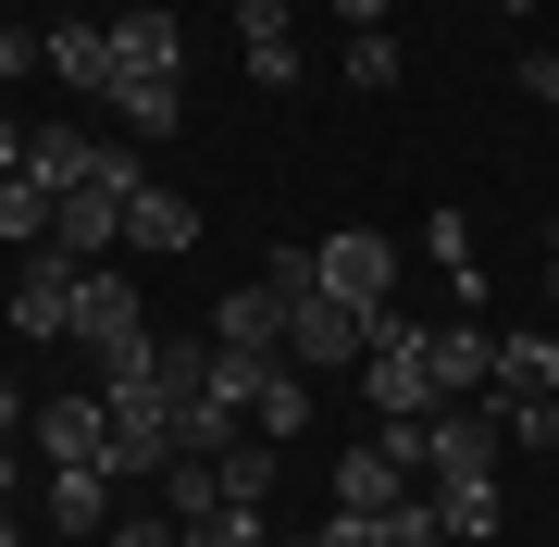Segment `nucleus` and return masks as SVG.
Wrapping results in <instances>:
<instances>
[{
  "instance_id": "28",
  "label": "nucleus",
  "mask_w": 559,
  "mask_h": 547,
  "mask_svg": "<svg viewBox=\"0 0 559 547\" xmlns=\"http://www.w3.org/2000/svg\"><path fill=\"white\" fill-rule=\"evenodd\" d=\"M112 547H187V523H175V510H124Z\"/></svg>"
},
{
  "instance_id": "29",
  "label": "nucleus",
  "mask_w": 559,
  "mask_h": 547,
  "mask_svg": "<svg viewBox=\"0 0 559 547\" xmlns=\"http://www.w3.org/2000/svg\"><path fill=\"white\" fill-rule=\"evenodd\" d=\"M311 62H299V38H274V50H249V87H299Z\"/></svg>"
},
{
  "instance_id": "34",
  "label": "nucleus",
  "mask_w": 559,
  "mask_h": 547,
  "mask_svg": "<svg viewBox=\"0 0 559 547\" xmlns=\"http://www.w3.org/2000/svg\"><path fill=\"white\" fill-rule=\"evenodd\" d=\"M25 138H38V124H13V112H0V175H25Z\"/></svg>"
},
{
  "instance_id": "8",
  "label": "nucleus",
  "mask_w": 559,
  "mask_h": 547,
  "mask_svg": "<svg viewBox=\"0 0 559 547\" xmlns=\"http://www.w3.org/2000/svg\"><path fill=\"white\" fill-rule=\"evenodd\" d=\"M50 249H62V262H124V187H62Z\"/></svg>"
},
{
  "instance_id": "3",
  "label": "nucleus",
  "mask_w": 559,
  "mask_h": 547,
  "mask_svg": "<svg viewBox=\"0 0 559 547\" xmlns=\"http://www.w3.org/2000/svg\"><path fill=\"white\" fill-rule=\"evenodd\" d=\"M100 411H112V486H162V461H175V399H162V373H112Z\"/></svg>"
},
{
  "instance_id": "7",
  "label": "nucleus",
  "mask_w": 559,
  "mask_h": 547,
  "mask_svg": "<svg viewBox=\"0 0 559 547\" xmlns=\"http://www.w3.org/2000/svg\"><path fill=\"white\" fill-rule=\"evenodd\" d=\"M38 473H112V411L100 399H50L38 411Z\"/></svg>"
},
{
  "instance_id": "13",
  "label": "nucleus",
  "mask_w": 559,
  "mask_h": 547,
  "mask_svg": "<svg viewBox=\"0 0 559 547\" xmlns=\"http://www.w3.org/2000/svg\"><path fill=\"white\" fill-rule=\"evenodd\" d=\"M38 62H50L62 87H75V100H100V87H112V25H87V13H62L50 38H38Z\"/></svg>"
},
{
  "instance_id": "1",
  "label": "nucleus",
  "mask_w": 559,
  "mask_h": 547,
  "mask_svg": "<svg viewBox=\"0 0 559 547\" xmlns=\"http://www.w3.org/2000/svg\"><path fill=\"white\" fill-rule=\"evenodd\" d=\"M360 399H373V424H423V411H448V399H436V324H399V311H385L373 348H360Z\"/></svg>"
},
{
  "instance_id": "14",
  "label": "nucleus",
  "mask_w": 559,
  "mask_h": 547,
  "mask_svg": "<svg viewBox=\"0 0 559 547\" xmlns=\"http://www.w3.org/2000/svg\"><path fill=\"white\" fill-rule=\"evenodd\" d=\"M212 348H261V361H286V299H274V286H237V299L212 311Z\"/></svg>"
},
{
  "instance_id": "22",
  "label": "nucleus",
  "mask_w": 559,
  "mask_h": 547,
  "mask_svg": "<svg viewBox=\"0 0 559 547\" xmlns=\"http://www.w3.org/2000/svg\"><path fill=\"white\" fill-rule=\"evenodd\" d=\"M336 75H348V87H399V75H411V62H399V25H360Z\"/></svg>"
},
{
  "instance_id": "12",
  "label": "nucleus",
  "mask_w": 559,
  "mask_h": 547,
  "mask_svg": "<svg viewBox=\"0 0 559 547\" xmlns=\"http://www.w3.org/2000/svg\"><path fill=\"white\" fill-rule=\"evenodd\" d=\"M100 100L124 112V138H175V124H187V87L162 75V62H112V87H100Z\"/></svg>"
},
{
  "instance_id": "6",
  "label": "nucleus",
  "mask_w": 559,
  "mask_h": 547,
  "mask_svg": "<svg viewBox=\"0 0 559 547\" xmlns=\"http://www.w3.org/2000/svg\"><path fill=\"white\" fill-rule=\"evenodd\" d=\"M360 348H373V324H360V311L336 299V286H311V299L286 311V361H299V373H348Z\"/></svg>"
},
{
  "instance_id": "25",
  "label": "nucleus",
  "mask_w": 559,
  "mask_h": 547,
  "mask_svg": "<svg viewBox=\"0 0 559 547\" xmlns=\"http://www.w3.org/2000/svg\"><path fill=\"white\" fill-rule=\"evenodd\" d=\"M261 286H274V299H286V311H299V299H311V286H323V249H274V262H261Z\"/></svg>"
},
{
  "instance_id": "21",
  "label": "nucleus",
  "mask_w": 559,
  "mask_h": 547,
  "mask_svg": "<svg viewBox=\"0 0 559 547\" xmlns=\"http://www.w3.org/2000/svg\"><path fill=\"white\" fill-rule=\"evenodd\" d=\"M162 510L175 523H212L224 510V461H162Z\"/></svg>"
},
{
  "instance_id": "37",
  "label": "nucleus",
  "mask_w": 559,
  "mask_h": 547,
  "mask_svg": "<svg viewBox=\"0 0 559 547\" xmlns=\"http://www.w3.org/2000/svg\"><path fill=\"white\" fill-rule=\"evenodd\" d=\"M0 547H25V523H13V510H0Z\"/></svg>"
},
{
  "instance_id": "30",
  "label": "nucleus",
  "mask_w": 559,
  "mask_h": 547,
  "mask_svg": "<svg viewBox=\"0 0 559 547\" xmlns=\"http://www.w3.org/2000/svg\"><path fill=\"white\" fill-rule=\"evenodd\" d=\"M13 75H38V25H0V87Z\"/></svg>"
},
{
  "instance_id": "24",
  "label": "nucleus",
  "mask_w": 559,
  "mask_h": 547,
  "mask_svg": "<svg viewBox=\"0 0 559 547\" xmlns=\"http://www.w3.org/2000/svg\"><path fill=\"white\" fill-rule=\"evenodd\" d=\"M274 38H299V0H237V50H274Z\"/></svg>"
},
{
  "instance_id": "23",
  "label": "nucleus",
  "mask_w": 559,
  "mask_h": 547,
  "mask_svg": "<svg viewBox=\"0 0 559 547\" xmlns=\"http://www.w3.org/2000/svg\"><path fill=\"white\" fill-rule=\"evenodd\" d=\"M373 547H448V523H436V486L385 510V523H373Z\"/></svg>"
},
{
  "instance_id": "20",
  "label": "nucleus",
  "mask_w": 559,
  "mask_h": 547,
  "mask_svg": "<svg viewBox=\"0 0 559 547\" xmlns=\"http://www.w3.org/2000/svg\"><path fill=\"white\" fill-rule=\"evenodd\" d=\"M112 62H162V75H187V38H175V13H112Z\"/></svg>"
},
{
  "instance_id": "10",
  "label": "nucleus",
  "mask_w": 559,
  "mask_h": 547,
  "mask_svg": "<svg viewBox=\"0 0 559 547\" xmlns=\"http://www.w3.org/2000/svg\"><path fill=\"white\" fill-rule=\"evenodd\" d=\"M485 385H498V324L448 311V324H436V399L460 411V399H485Z\"/></svg>"
},
{
  "instance_id": "33",
  "label": "nucleus",
  "mask_w": 559,
  "mask_h": 547,
  "mask_svg": "<svg viewBox=\"0 0 559 547\" xmlns=\"http://www.w3.org/2000/svg\"><path fill=\"white\" fill-rule=\"evenodd\" d=\"M522 87H535V100L559 112V62H547V50H522Z\"/></svg>"
},
{
  "instance_id": "32",
  "label": "nucleus",
  "mask_w": 559,
  "mask_h": 547,
  "mask_svg": "<svg viewBox=\"0 0 559 547\" xmlns=\"http://www.w3.org/2000/svg\"><path fill=\"white\" fill-rule=\"evenodd\" d=\"M311 547H373V523H360V510H323V535Z\"/></svg>"
},
{
  "instance_id": "5",
  "label": "nucleus",
  "mask_w": 559,
  "mask_h": 547,
  "mask_svg": "<svg viewBox=\"0 0 559 547\" xmlns=\"http://www.w3.org/2000/svg\"><path fill=\"white\" fill-rule=\"evenodd\" d=\"M498 448H510L498 399H460V411H423V486H436V473H498Z\"/></svg>"
},
{
  "instance_id": "2",
  "label": "nucleus",
  "mask_w": 559,
  "mask_h": 547,
  "mask_svg": "<svg viewBox=\"0 0 559 547\" xmlns=\"http://www.w3.org/2000/svg\"><path fill=\"white\" fill-rule=\"evenodd\" d=\"M399 498H423V424H373L336 448V510H360V523H385Z\"/></svg>"
},
{
  "instance_id": "17",
  "label": "nucleus",
  "mask_w": 559,
  "mask_h": 547,
  "mask_svg": "<svg viewBox=\"0 0 559 547\" xmlns=\"http://www.w3.org/2000/svg\"><path fill=\"white\" fill-rule=\"evenodd\" d=\"M299 424H311V373H299V361H274V373H261V399H249V436H274V448H286Z\"/></svg>"
},
{
  "instance_id": "38",
  "label": "nucleus",
  "mask_w": 559,
  "mask_h": 547,
  "mask_svg": "<svg viewBox=\"0 0 559 547\" xmlns=\"http://www.w3.org/2000/svg\"><path fill=\"white\" fill-rule=\"evenodd\" d=\"M299 547H311V535H299Z\"/></svg>"
},
{
  "instance_id": "27",
  "label": "nucleus",
  "mask_w": 559,
  "mask_h": 547,
  "mask_svg": "<svg viewBox=\"0 0 559 547\" xmlns=\"http://www.w3.org/2000/svg\"><path fill=\"white\" fill-rule=\"evenodd\" d=\"M423 249H436L460 286H473V212H436V224H423Z\"/></svg>"
},
{
  "instance_id": "35",
  "label": "nucleus",
  "mask_w": 559,
  "mask_h": 547,
  "mask_svg": "<svg viewBox=\"0 0 559 547\" xmlns=\"http://www.w3.org/2000/svg\"><path fill=\"white\" fill-rule=\"evenodd\" d=\"M13 486H25V461H13V436H0V510H13Z\"/></svg>"
},
{
  "instance_id": "11",
  "label": "nucleus",
  "mask_w": 559,
  "mask_h": 547,
  "mask_svg": "<svg viewBox=\"0 0 559 547\" xmlns=\"http://www.w3.org/2000/svg\"><path fill=\"white\" fill-rule=\"evenodd\" d=\"M124 249H138V262H187V249H200V200L138 187V200H124Z\"/></svg>"
},
{
  "instance_id": "4",
  "label": "nucleus",
  "mask_w": 559,
  "mask_h": 547,
  "mask_svg": "<svg viewBox=\"0 0 559 547\" xmlns=\"http://www.w3.org/2000/svg\"><path fill=\"white\" fill-rule=\"evenodd\" d=\"M323 249V286L360 311V324H385V286H399V237H373V224H336V237H311Z\"/></svg>"
},
{
  "instance_id": "15",
  "label": "nucleus",
  "mask_w": 559,
  "mask_h": 547,
  "mask_svg": "<svg viewBox=\"0 0 559 547\" xmlns=\"http://www.w3.org/2000/svg\"><path fill=\"white\" fill-rule=\"evenodd\" d=\"M436 523H448V547H485L498 535V473H436Z\"/></svg>"
},
{
  "instance_id": "26",
  "label": "nucleus",
  "mask_w": 559,
  "mask_h": 547,
  "mask_svg": "<svg viewBox=\"0 0 559 547\" xmlns=\"http://www.w3.org/2000/svg\"><path fill=\"white\" fill-rule=\"evenodd\" d=\"M187 547H274L261 510H212V523H187Z\"/></svg>"
},
{
  "instance_id": "16",
  "label": "nucleus",
  "mask_w": 559,
  "mask_h": 547,
  "mask_svg": "<svg viewBox=\"0 0 559 547\" xmlns=\"http://www.w3.org/2000/svg\"><path fill=\"white\" fill-rule=\"evenodd\" d=\"M485 399H559V336H498V385Z\"/></svg>"
},
{
  "instance_id": "19",
  "label": "nucleus",
  "mask_w": 559,
  "mask_h": 547,
  "mask_svg": "<svg viewBox=\"0 0 559 547\" xmlns=\"http://www.w3.org/2000/svg\"><path fill=\"white\" fill-rule=\"evenodd\" d=\"M50 212L62 200H50L38 175H0V249H50Z\"/></svg>"
},
{
  "instance_id": "36",
  "label": "nucleus",
  "mask_w": 559,
  "mask_h": 547,
  "mask_svg": "<svg viewBox=\"0 0 559 547\" xmlns=\"http://www.w3.org/2000/svg\"><path fill=\"white\" fill-rule=\"evenodd\" d=\"M0 436H25V399H13V373H0Z\"/></svg>"
},
{
  "instance_id": "31",
  "label": "nucleus",
  "mask_w": 559,
  "mask_h": 547,
  "mask_svg": "<svg viewBox=\"0 0 559 547\" xmlns=\"http://www.w3.org/2000/svg\"><path fill=\"white\" fill-rule=\"evenodd\" d=\"M323 13H336L348 38H360V25H399V0H323Z\"/></svg>"
},
{
  "instance_id": "9",
  "label": "nucleus",
  "mask_w": 559,
  "mask_h": 547,
  "mask_svg": "<svg viewBox=\"0 0 559 547\" xmlns=\"http://www.w3.org/2000/svg\"><path fill=\"white\" fill-rule=\"evenodd\" d=\"M75 274H87V262L38 249V262L13 274V336H75Z\"/></svg>"
},
{
  "instance_id": "18",
  "label": "nucleus",
  "mask_w": 559,
  "mask_h": 547,
  "mask_svg": "<svg viewBox=\"0 0 559 547\" xmlns=\"http://www.w3.org/2000/svg\"><path fill=\"white\" fill-rule=\"evenodd\" d=\"M50 523L62 535H112V473H50Z\"/></svg>"
}]
</instances>
